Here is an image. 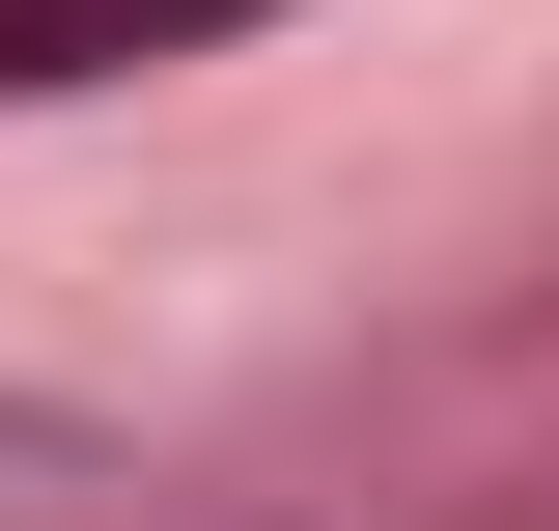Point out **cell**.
Listing matches in <instances>:
<instances>
[{
  "instance_id": "obj_1",
  "label": "cell",
  "mask_w": 559,
  "mask_h": 531,
  "mask_svg": "<svg viewBox=\"0 0 559 531\" xmlns=\"http://www.w3.org/2000/svg\"><path fill=\"white\" fill-rule=\"evenodd\" d=\"M280 0H0V113H57V84H140V57H224Z\"/></svg>"
}]
</instances>
